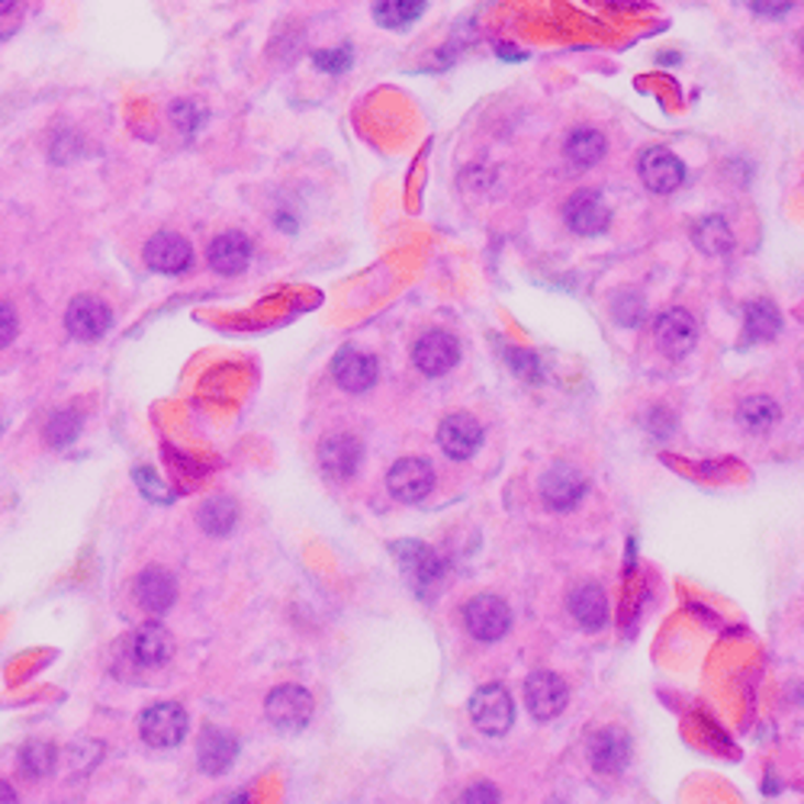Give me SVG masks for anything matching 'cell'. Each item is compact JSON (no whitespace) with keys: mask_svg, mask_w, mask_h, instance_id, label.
Here are the masks:
<instances>
[{"mask_svg":"<svg viewBox=\"0 0 804 804\" xmlns=\"http://www.w3.org/2000/svg\"><path fill=\"white\" fill-rule=\"evenodd\" d=\"M229 804H252V799H249L245 792H239V795H232V802Z\"/></svg>","mask_w":804,"mask_h":804,"instance_id":"cell-39","label":"cell"},{"mask_svg":"<svg viewBox=\"0 0 804 804\" xmlns=\"http://www.w3.org/2000/svg\"><path fill=\"white\" fill-rule=\"evenodd\" d=\"M637 174L650 194H673L679 184L685 180V168L670 148H650L640 155Z\"/></svg>","mask_w":804,"mask_h":804,"instance_id":"cell-7","label":"cell"},{"mask_svg":"<svg viewBox=\"0 0 804 804\" xmlns=\"http://www.w3.org/2000/svg\"><path fill=\"white\" fill-rule=\"evenodd\" d=\"M55 766V747L52 744H26L20 750V772L30 779H43Z\"/></svg>","mask_w":804,"mask_h":804,"instance_id":"cell-31","label":"cell"},{"mask_svg":"<svg viewBox=\"0 0 804 804\" xmlns=\"http://www.w3.org/2000/svg\"><path fill=\"white\" fill-rule=\"evenodd\" d=\"M132 480H135V486L142 489L145 499H155V503H170V499H174L170 489L165 486V480H162L155 470H148V466H139V470L132 473Z\"/></svg>","mask_w":804,"mask_h":804,"instance_id":"cell-32","label":"cell"},{"mask_svg":"<svg viewBox=\"0 0 804 804\" xmlns=\"http://www.w3.org/2000/svg\"><path fill=\"white\" fill-rule=\"evenodd\" d=\"M628 760H631V740L625 730L605 727V730H595L590 737V762H593L595 772L615 775L628 766Z\"/></svg>","mask_w":804,"mask_h":804,"instance_id":"cell-12","label":"cell"},{"mask_svg":"<svg viewBox=\"0 0 804 804\" xmlns=\"http://www.w3.org/2000/svg\"><path fill=\"white\" fill-rule=\"evenodd\" d=\"M425 0H374V20L386 30H406L422 16Z\"/></svg>","mask_w":804,"mask_h":804,"instance_id":"cell-25","label":"cell"},{"mask_svg":"<svg viewBox=\"0 0 804 804\" xmlns=\"http://www.w3.org/2000/svg\"><path fill=\"white\" fill-rule=\"evenodd\" d=\"M316 68L326 75H344L351 68V52L348 48H326L316 55Z\"/></svg>","mask_w":804,"mask_h":804,"instance_id":"cell-33","label":"cell"},{"mask_svg":"<svg viewBox=\"0 0 804 804\" xmlns=\"http://www.w3.org/2000/svg\"><path fill=\"white\" fill-rule=\"evenodd\" d=\"M470 718L473 724L489 734V737H499L506 734L515 720V705H511V695L499 682H489V685H480L470 698Z\"/></svg>","mask_w":804,"mask_h":804,"instance_id":"cell-1","label":"cell"},{"mask_svg":"<svg viewBox=\"0 0 804 804\" xmlns=\"http://www.w3.org/2000/svg\"><path fill=\"white\" fill-rule=\"evenodd\" d=\"M139 734L148 747H177L187 734V715L174 702L152 705L139 718Z\"/></svg>","mask_w":804,"mask_h":804,"instance_id":"cell-3","label":"cell"},{"mask_svg":"<svg viewBox=\"0 0 804 804\" xmlns=\"http://www.w3.org/2000/svg\"><path fill=\"white\" fill-rule=\"evenodd\" d=\"M386 486H389L393 499H399V503H419V499H425L431 493V486H434V470L422 458H403V461H396V464L389 466Z\"/></svg>","mask_w":804,"mask_h":804,"instance_id":"cell-5","label":"cell"},{"mask_svg":"<svg viewBox=\"0 0 804 804\" xmlns=\"http://www.w3.org/2000/svg\"><path fill=\"white\" fill-rule=\"evenodd\" d=\"M802 52H804V43H802Z\"/></svg>","mask_w":804,"mask_h":804,"instance_id":"cell-41","label":"cell"},{"mask_svg":"<svg viewBox=\"0 0 804 804\" xmlns=\"http://www.w3.org/2000/svg\"><path fill=\"white\" fill-rule=\"evenodd\" d=\"M78 431H81V416L75 409H62L45 425V441L52 448H65V444H71L78 438Z\"/></svg>","mask_w":804,"mask_h":804,"instance_id":"cell-30","label":"cell"},{"mask_svg":"<svg viewBox=\"0 0 804 804\" xmlns=\"http://www.w3.org/2000/svg\"><path fill=\"white\" fill-rule=\"evenodd\" d=\"M170 653H174V640H170V635L158 625V621L142 625L135 635L129 637V657H132L139 667H145V670L162 667Z\"/></svg>","mask_w":804,"mask_h":804,"instance_id":"cell-18","label":"cell"},{"mask_svg":"<svg viewBox=\"0 0 804 804\" xmlns=\"http://www.w3.org/2000/svg\"><path fill=\"white\" fill-rule=\"evenodd\" d=\"M458 357H461V348L448 332H425L422 339L416 341V348H412V361H416V367L422 371L425 377L448 374L458 364Z\"/></svg>","mask_w":804,"mask_h":804,"instance_id":"cell-8","label":"cell"},{"mask_svg":"<svg viewBox=\"0 0 804 804\" xmlns=\"http://www.w3.org/2000/svg\"><path fill=\"white\" fill-rule=\"evenodd\" d=\"M235 521H239V508H235L232 499H225V496H212L200 508V528L207 535L222 538V535H229L235 528Z\"/></svg>","mask_w":804,"mask_h":804,"instance_id":"cell-26","label":"cell"},{"mask_svg":"<svg viewBox=\"0 0 804 804\" xmlns=\"http://www.w3.org/2000/svg\"><path fill=\"white\" fill-rule=\"evenodd\" d=\"M525 702L538 720L557 718L566 708V682L551 670H538L525 682Z\"/></svg>","mask_w":804,"mask_h":804,"instance_id":"cell-6","label":"cell"},{"mask_svg":"<svg viewBox=\"0 0 804 804\" xmlns=\"http://www.w3.org/2000/svg\"><path fill=\"white\" fill-rule=\"evenodd\" d=\"M653 335H657V344H660L663 354L685 357L695 348V341H698V326H695V319L685 309H670V312H663L657 319Z\"/></svg>","mask_w":804,"mask_h":804,"instance_id":"cell-11","label":"cell"},{"mask_svg":"<svg viewBox=\"0 0 804 804\" xmlns=\"http://www.w3.org/2000/svg\"><path fill=\"white\" fill-rule=\"evenodd\" d=\"M332 374L344 393H367L377 383V361L357 348H344L332 364Z\"/></svg>","mask_w":804,"mask_h":804,"instance_id":"cell-17","label":"cell"},{"mask_svg":"<svg viewBox=\"0 0 804 804\" xmlns=\"http://www.w3.org/2000/svg\"><path fill=\"white\" fill-rule=\"evenodd\" d=\"M563 152H566V158L576 168H593V165L602 162V155H605V135L598 129L590 126L573 129L570 139H566V145H563Z\"/></svg>","mask_w":804,"mask_h":804,"instance_id":"cell-24","label":"cell"},{"mask_svg":"<svg viewBox=\"0 0 804 804\" xmlns=\"http://www.w3.org/2000/svg\"><path fill=\"white\" fill-rule=\"evenodd\" d=\"M0 804H20L16 802V792L7 782H0Z\"/></svg>","mask_w":804,"mask_h":804,"instance_id":"cell-38","label":"cell"},{"mask_svg":"<svg viewBox=\"0 0 804 804\" xmlns=\"http://www.w3.org/2000/svg\"><path fill=\"white\" fill-rule=\"evenodd\" d=\"M174 576L162 566H148L139 580H135V602L148 612V615H165L174 605Z\"/></svg>","mask_w":804,"mask_h":804,"instance_id":"cell-20","label":"cell"},{"mask_svg":"<svg viewBox=\"0 0 804 804\" xmlns=\"http://www.w3.org/2000/svg\"><path fill=\"white\" fill-rule=\"evenodd\" d=\"M252 261V242L242 232H222L219 239H212L210 245V267L216 274H242Z\"/></svg>","mask_w":804,"mask_h":804,"instance_id":"cell-21","label":"cell"},{"mask_svg":"<svg viewBox=\"0 0 804 804\" xmlns=\"http://www.w3.org/2000/svg\"><path fill=\"white\" fill-rule=\"evenodd\" d=\"M480 441H483V428H480V422H476L473 416H466V412L448 416V419L441 422V428H438V444H441V451H444L448 458H454V461L473 458L476 448H480Z\"/></svg>","mask_w":804,"mask_h":804,"instance_id":"cell-10","label":"cell"},{"mask_svg":"<svg viewBox=\"0 0 804 804\" xmlns=\"http://www.w3.org/2000/svg\"><path fill=\"white\" fill-rule=\"evenodd\" d=\"M563 216H566V225H570L576 235H598V232H605L608 222H612V212H608L605 200H602L595 190H580V194H573Z\"/></svg>","mask_w":804,"mask_h":804,"instance_id":"cell-15","label":"cell"},{"mask_svg":"<svg viewBox=\"0 0 804 804\" xmlns=\"http://www.w3.org/2000/svg\"><path fill=\"white\" fill-rule=\"evenodd\" d=\"M458 804H499V789L489 782H473L470 789H464Z\"/></svg>","mask_w":804,"mask_h":804,"instance_id":"cell-34","label":"cell"},{"mask_svg":"<svg viewBox=\"0 0 804 804\" xmlns=\"http://www.w3.org/2000/svg\"><path fill=\"white\" fill-rule=\"evenodd\" d=\"M570 612H573V618H576V625H580L583 631H602L605 621H608V602H605V593H602L598 586H593V583L573 590V595H570Z\"/></svg>","mask_w":804,"mask_h":804,"instance_id":"cell-23","label":"cell"},{"mask_svg":"<svg viewBox=\"0 0 804 804\" xmlns=\"http://www.w3.org/2000/svg\"><path fill=\"white\" fill-rule=\"evenodd\" d=\"M750 7H753L760 16H782V13L792 7V0H750Z\"/></svg>","mask_w":804,"mask_h":804,"instance_id":"cell-37","label":"cell"},{"mask_svg":"<svg viewBox=\"0 0 804 804\" xmlns=\"http://www.w3.org/2000/svg\"><path fill=\"white\" fill-rule=\"evenodd\" d=\"M16 335V312L13 306H0V348H7Z\"/></svg>","mask_w":804,"mask_h":804,"instance_id":"cell-36","label":"cell"},{"mask_svg":"<svg viewBox=\"0 0 804 804\" xmlns=\"http://www.w3.org/2000/svg\"><path fill=\"white\" fill-rule=\"evenodd\" d=\"M583 489H586L583 476L566 464H553L544 473V480H541V499L551 508H557V511H566V508L576 506Z\"/></svg>","mask_w":804,"mask_h":804,"instance_id":"cell-19","label":"cell"},{"mask_svg":"<svg viewBox=\"0 0 804 804\" xmlns=\"http://www.w3.org/2000/svg\"><path fill=\"white\" fill-rule=\"evenodd\" d=\"M113 316H110V306L97 297H75L68 312H65V326L75 339L81 341H97L107 329H110Z\"/></svg>","mask_w":804,"mask_h":804,"instance_id":"cell-9","label":"cell"},{"mask_svg":"<svg viewBox=\"0 0 804 804\" xmlns=\"http://www.w3.org/2000/svg\"><path fill=\"white\" fill-rule=\"evenodd\" d=\"M264 712L277 730H299L312 718V695L302 685H277L267 695Z\"/></svg>","mask_w":804,"mask_h":804,"instance_id":"cell-4","label":"cell"},{"mask_svg":"<svg viewBox=\"0 0 804 804\" xmlns=\"http://www.w3.org/2000/svg\"><path fill=\"white\" fill-rule=\"evenodd\" d=\"M464 625L466 631L476 637V640L493 643V640H499V637L508 631V625H511V612H508V605L499 598V595L489 593L473 595L464 608Z\"/></svg>","mask_w":804,"mask_h":804,"instance_id":"cell-2","label":"cell"},{"mask_svg":"<svg viewBox=\"0 0 804 804\" xmlns=\"http://www.w3.org/2000/svg\"><path fill=\"white\" fill-rule=\"evenodd\" d=\"M145 261L158 274H184L190 267V261H194V249L177 232H158L145 245Z\"/></svg>","mask_w":804,"mask_h":804,"instance_id":"cell-13","label":"cell"},{"mask_svg":"<svg viewBox=\"0 0 804 804\" xmlns=\"http://www.w3.org/2000/svg\"><path fill=\"white\" fill-rule=\"evenodd\" d=\"M13 3H16V0H0V13H7V10H10Z\"/></svg>","mask_w":804,"mask_h":804,"instance_id":"cell-40","label":"cell"},{"mask_svg":"<svg viewBox=\"0 0 804 804\" xmlns=\"http://www.w3.org/2000/svg\"><path fill=\"white\" fill-rule=\"evenodd\" d=\"M511 357V371H518L525 381H538L541 377V367H538V361H535V354H528V351H511L508 354Z\"/></svg>","mask_w":804,"mask_h":804,"instance_id":"cell-35","label":"cell"},{"mask_svg":"<svg viewBox=\"0 0 804 804\" xmlns=\"http://www.w3.org/2000/svg\"><path fill=\"white\" fill-rule=\"evenodd\" d=\"M782 329V319H779V309L766 299H757L747 306V335L753 341H772Z\"/></svg>","mask_w":804,"mask_h":804,"instance_id":"cell-28","label":"cell"},{"mask_svg":"<svg viewBox=\"0 0 804 804\" xmlns=\"http://www.w3.org/2000/svg\"><path fill=\"white\" fill-rule=\"evenodd\" d=\"M239 757V744L232 734L219 730V727H207L200 734V747H197V760L200 769L210 772V775H222L232 762Z\"/></svg>","mask_w":804,"mask_h":804,"instance_id":"cell-22","label":"cell"},{"mask_svg":"<svg viewBox=\"0 0 804 804\" xmlns=\"http://www.w3.org/2000/svg\"><path fill=\"white\" fill-rule=\"evenodd\" d=\"M737 419L750 431H769L772 425L779 422V403L769 399V396H750V399L740 403Z\"/></svg>","mask_w":804,"mask_h":804,"instance_id":"cell-29","label":"cell"},{"mask_svg":"<svg viewBox=\"0 0 804 804\" xmlns=\"http://www.w3.org/2000/svg\"><path fill=\"white\" fill-rule=\"evenodd\" d=\"M393 551L399 557V566L406 570V576H409L422 593L425 590H431V586L441 580L444 563H441V557L431 551V548H425L419 541H403V544H396Z\"/></svg>","mask_w":804,"mask_h":804,"instance_id":"cell-16","label":"cell"},{"mask_svg":"<svg viewBox=\"0 0 804 804\" xmlns=\"http://www.w3.org/2000/svg\"><path fill=\"white\" fill-rule=\"evenodd\" d=\"M692 239H695V245H698L702 252L712 254V257L727 254L730 252V245H734V235H730V229H727V222H724L720 216L702 219V222L692 229Z\"/></svg>","mask_w":804,"mask_h":804,"instance_id":"cell-27","label":"cell"},{"mask_svg":"<svg viewBox=\"0 0 804 804\" xmlns=\"http://www.w3.org/2000/svg\"><path fill=\"white\" fill-rule=\"evenodd\" d=\"M361 458H364V448L354 434H329L319 444V464L335 480L354 476L361 466Z\"/></svg>","mask_w":804,"mask_h":804,"instance_id":"cell-14","label":"cell"}]
</instances>
